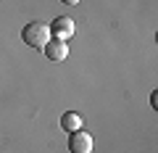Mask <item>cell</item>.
Returning <instances> with one entry per match:
<instances>
[{
    "label": "cell",
    "mask_w": 158,
    "mask_h": 153,
    "mask_svg": "<svg viewBox=\"0 0 158 153\" xmlns=\"http://www.w3.org/2000/svg\"><path fill=\"white\" fill-rule=\"evenodd\" d=\"M21 40L27 42L29 48H34V50H42V48L48 45V40H50V27L42 21H29L27 27L21 29Z\"/></svg>",
    "instance_id": "cell-1"
},
{
    "label": "cell",
    "mask_w": 158,
    "mask_h": 153,
    "mask_svg": "<svg viewBox=\"0 0 158 153\" xmlns=\"http://www.w3.org/2000/svg\"><path fill=\"white\" fill-rule=\"evenodd\" d=\"M74 32H77V27H74V21L69 16H58V19H53V24H50V37L53 40H71L74 37Z\"/></svg>",
    "instance_id": "cell-2"
},
{
    "label": "cell",
    "mask_w": 158,
    "mask_h": 153,
    "mask_svg": "<svg viewBox=\"0 0 158 153\" xmlns=\"http://www.w3.org/2000/svg\"><path fill=\"white\" fill-rule=\"evenodd\" d=\"M69 151L71 153H92V135L90 132H71L69 135Z\"/></svg>",
    "instance_id": "cell-3"
},
{
    "label": "cell",
    "mask_w": 158,
    "mask_h": 153,
    "mask_svg": "<svg viewBox=\"0 0 158 153\" xmlns=\"http://www.w3.org/2000/svg\"><path fill=\"white\" fill-rule=\"evenodd\" d=\"M42 53H45L48 58H50V61H66L69 58V42H63V40H48V45L42 48Z\"/></svg>",
    "instance_id": "cell-4"
},
{
    "label": "cell",
    "mask_w": 158,
    "mask_h": 153,
    "mask_svg": "<svg viewBox=\"0 0 158 153\" xmlns=\"http://www.w3.org/2000/svg\"><path fill=\"white\" fill-rule=\"evenodd\" d=\"M61 127L69 132V135H71V132L82 130V116H79L77 111H66V113L61 116Z\"/></svg>",
    "instance_id": "cell-5"
},
{
    "label": "cell",
    "mask_w": 158,
    "mask_h": 153,
    "mask_svg": "<svg viewBox=\"0 0 158 153\" xmlns=\"http://www.w3.org/2000/svg\"><path fill=\"white\" fill-rule=\"evenodd\" d=\"M61 3H66V6H77L79 0H61Z\"/></svg>",
    "instance_id": "cell-6"
}]
</instances>
